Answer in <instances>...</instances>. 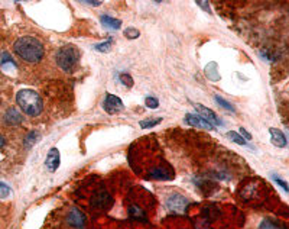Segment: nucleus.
Segmentation results:
<instances>
[{
	"instance_id": "1",
	"label": "nucleus",
	"mask_w": 289,
	"mask_h": 229,
	"mask_svg": "<svg viewBox=\"0 0 289 229\" xmlns=\"http://www.w3.org/2000/svg\"><path fill=\"white\" fill-rule=\"evenodd\" d=\"M13 49H15V54L23 60L26 63H39L42 60L45 54L44 45L39 39L33 38V37H22L19 38L15 45H13Z\"/></svg>"
},
{
	"instance_id": "2",
	"label": "nucleus",
	"mask_w": 289,
	"mask_h": 229,
	"mask_svg": "<svg viewBox=\"0 0 289 229\" xmlns=\"http://www.w3.org/2000/svg\"><path fill=\"white\" fill-rule=\"evenodd\" d=\"M16 102L23 112L29 116H38L44 109L41 96L32 89H22L16 94Z\"/></svg>"
},
{
	"instance_id": "3",
	"label": "nucleus",
	"mask_w": 289,
	"mask_h": 229,
	"mask_svg": "<svg viewBox=\"0 0 289 229\" xmlns=\"http://www.w3.org/2000/svg\"><path fill=\"white\" fill-rule=\"evenodd\" d=\"M80 60V51L74 45H65L57 52V64L64 71H71Z\"/></svg>"
},
{
	"instance_id": "4",
	"label": "nucleus",
	"mask_w": 289,
	"mask_h": 229,
	"mask_svg": "<svg viewBox=\"0 0 289 229\" xmlns=\"http://www.w3.org/2000/svg\"><path fill=\"white\" fill-rule=\"evenodd\" d=\"M188 206V200L181 196V194H171L168 199H166V207L169 210H174V212H178V213H182L185 212V209Z\"/></svg>"
},
{
	"instance_id": "5",
	"label": "nucleus",
	"mask_w": 289,
	"mask_h": 229,
	"mask_svg": "<svg viewBox=\"0 0 289 229\" xmlns=\"http://www.w3.org/2000/svg\"><path fill=\"white\" fill-rule=\"evenodd\" d=\"M111 203H113V199L106 190H98L91 199V205L96 209H107L111 206Z\"/></svg>"
},
{
	"instance_id": "6",
	"label": "nucleus",
	"mask_w": 289,
	"mask_h": 229,
	"mask_svg": "<svg viewBox=\"0 0 289 229\" xmlns=\"http://www.w3.org/2000/svg\"><path fill=\"white\" fill-rule=\"evenodd\" d=\"M104 111L109 114H114L120 111H123V102L120 100V97L114 96V94H107L103 103Z\"/></svg>"
},
{
	"instance_id": "7",
	"label": "nucleus",
	"mask_w": 289,
	"mask_h": 229,
	"mask_svg": "<svg viewBox=\"0 0 289 229\" xmlns=\"http://www.w3.org/2000/svg\"><path fill=\"white\" fill-rule=\"evenodd\" d=\"M12 155V145L7 141V138L0 134V170L9 162Z\"/></svg>"
},
{
	"instance_id": "8",
	"label": "nucleus",
	"mask_w": 289,
	"mask_h": 229,
	"mask_svg": "<svg viewBox=\"0 0 289 229\" xmlns=\"http://www.w3.org/2000/svg\"><path fill=\"white\" fill-rule=\"evenodd\" d=\"M67 221L72 228L81 229L84 227V224H86V216H84V213L81 210H78L77 207H72L69 210V213H68Z\"/></svg>"
},
{
	"instance_id": "9",
	"label": "nucleus",
	"mask_w": 289,
	"mask_h": 229,
	"mask_svg": "<svg viewBox=\"0 0 289 229\" xmlns=\"http://www.w3.org/2000/svg\"><path fill=\"white\" fill-rule=\"evenodd\" d=\"M148 179H152V180H171V179H174V173L169 168L159 165V167H155V168L149 170Z\"/></svg>"
},
{
	"instance_id": "10",
	"label": "nucleus",
	"mask_w": 289,
	"mask_h": 229,
	"mask_svg": "<svg viewBox=\"0 0 289 229\" xmlns=\"http://www.w3.org/2000/svg\"><path fill=\"white\" fill-rule=\"evenodd\" d=\"M61 164V155H60V151L57 148H51L48 155H46V160H45V167L48 168V171L54 173Z\"/></svg>"
},
{
	"instance_id": "11",
	"label": "nucleus",
	"mask_w": 289,
	"mask_h": 229,
	"mask_svg": "<svg viewBox=\"0 0 289 229\" xmlns=\"http://www.w3.org/2000/svg\"><path fill=\"white\" fill-rule=\"evenodd\" d=\"M195 109H197V112H198L197 114L201 116L202 119H205L210 125H222L220 117L214 114L211 109H208V108H205V106H202V105H195Z\"/></svg>"
},
{
	"instance_id": "12",
	"label": "nucleus",
	"mask_w": 289,
	"mask_h": 229,
	"mask_svg": "<svg viewBox=\"0 0 289 229\" xmlns=\"http://www.w3.org/2000/svg\"><path fill=\"white\" fill-rule=\"evenodd\" d=\"M185 122L191 126H195V128H201V129H208V131H213L214 126L210 125L205 119H202L201 116L194 114H190L185 116Z\"/></svg>"
},
{
	"instance_id": "13",
	"label": "nucleus",
	"mask_w": 289,
	"mask_h": 229,
	"mask_svg": "<svg viewBox=\"0 0 289 229\" xmlns=\"http://www.w3.org/2000/svg\"><path fill=\"white\" fill-rule=\"evenodd\" d=\"M269 132H270V141L275 147H278V148H285L287 147V137L284 135V132L281 129L270 128Z\"/></svg>"
},
{
	"instance_id": "14",
	"label": "nucleus",
	"mask_w": 289,
	"mask_h": 229,
	"mask_svg": "<svg viewBox=\"0 0 289 229\" xmlns=\"http://www.w3.org/2000/svg\"><path fill=\"white\" fill-rule=\"evenodd\" d=\"M4 122L7 125H19L22 122V116L16 109H9L4 114Z\"/></svg>"
},
{
	"instance_id": "15",
	"label": "nucleus",
	"mask_w": 289,
	"mask_h": 229,
	"mask_svg": "<svg viewBox=\"0 0 289 229\" xmlns=\"http://www.w3.org/2000/svg\"><path fill=\"white\" fill-rule=\"evenodd\" d=\"M101 23H103L106 28L113 29V31H116V29H119V28L122 26V21L114 19V18H111L109 15H103V16H101Z\"/></svg>"
},
{
	"instance_id": "16",
	"label": "nucleus",
	"mask_w": 289,
	"mask_h": 229,
	"mask_svg": "<svg viewBox=\"0 0 289 229\" xmlns=\"http://www.w3.org/2000/svg\"><path fill=\"white\" fill-rule=\"evenodd\" d=\"M259 229H287V227L278 221H273V219H263L259 225Z\"/></svg>"
},
{
	"instance_id": "17",
	"label": "nucleus",
	"mask_w": 289,
	"mask_h": 229,
	"mask_svg": "<svg viewBox=\"0 0 289 229\" xmlns=\"http://www.w3.org/2000/svg\"><path fill=\"white\" fill-rule=\"evenodd\" d=\"M128 212H129V215H130L133 219H137V221H139V219H140V221H146V215H145V212H143V210H142L139 206H130Z\"/></svg>"
},
{
	"instance_id": "18",
	"label": "nucleus",
	"mask_w": 289,
	"mask_h": 229,
	"mask_svg": "<svg viewBox=\"0 0 289 229\" xmlns=\"http://www.w3.org/2000/svg\"><path fill=\"white\" fill-rule=\"evenodd\" d=\"M227 137L230 138L233 142L239 144V145H243V147H247V145H249V144H247V141H246L243 137H240V134H239V132L231 131V132H228V134H227Z\"/></svg>"
},
{
	"instance_id": "19",
	"label": "nucleus",
	"mask_w": 289,
	"mask_h": 229,
	"mask_svg": "<svg viewBox=\"0 0 289 229\" xmlns=\"http://www.w3.org/2000/svg\"><path fill=\"white\" fill-rule=\"evenodd\" d=\"M161 122H162V117H156V119H146V120H142L139 125H140V128H143V129H148V128H154L155 125L161 123Z\"/></svg>"
},
{
	"instance_id": "20",
	"label": "nucleus",
	"mask_w": 289,
	"mask_h": 229,
	"mask_svg": "<svg viewBox=\"0 0 289 229\" xmlns=\"http://www.w3.org/2000/svg\"><path fill=\"white\" fill-rule=\"evenodd\" d=\"M39 138L41 137H39V134H38V132H31L28 137H25L23 142H25V145L29 148V147H32L35 142H38V141H39Z\"/></svg>"
},
{
	"instance_id": "21",
	"label": "nucleus",
	"mask_w": 289,
	"mask_h": 229,
	"mask_svg": "<svg viewBox=\"0 0 289 229\" xmlns=\"http://www.w3.org/2000/svg\"><path fill=\"white\" fill-rule=\"evenodd\" d=\"M111 42H113V39L109 38L106 42H101V44L96 45V49H97V51H100V52H107V51L111 48Z\"/></svg>"
},
{
	"instance_id": "22",
	"label": "nucleus",
	"mask_w": 289,
	"mask_h": 229,
	"mask_svg": "<svg viewBox=\"0 0 289 229\" xmlns=\"http://www.w3.org/2000/svg\"><path fill=\"white\" fill-rule=\"evenodd\" d=\"M12 193V189L4 183H0V199H4L7 197L9 194Z\"/></svg>"
},
{
	"instance_id": "23",
	"label": "nucleus",
	"mask_w": 289,
	"mask_h": 229,
	"mask_svg": "<svg viewBox=\"0 0 289 229\" xmlns=\"http://www.w3.org/2000/svg\"><path fill=\"white\" fill-rule=\"evenodd\" d=\"M216 100H217V103L220 105V106H223L224 109H227V111H231V112H234V108L230 105V103H227L224 99H222L220 96H216Z\"/></svg>"
},
{
	"instance_id": "24",
	"label": "nucleus",
	"mask_w": 289,
	"mask_h": 229,
	"mask_svg": "<svg viewBox=\"0 0 289 229\" xmlns=\"http://www.w3.org/2000/svg\"><path fill=\"white\" fill-rule=\"evenodd\" d=\"M146 108H151V109H156L159 106V102L156 97H146Z\"/></svg>"
},
{
	"instance_id": "25",
	"label": "nucleus",
	"mask_w": 289,
	"mask_h": 229,
	"mask_svg": "<svg viewBox=\"0 0 289 229\" xmlns=\"http://www.w3.org/2000/svg\"><path fill=\"white\" fill-rule=\"evenodd\" d=\"M125 37L126 38H130V39H134V38L139 37V31H136L134 28H129V29L125 31Z\"/></svg>"
},
{
	"instance_id": "26",
	"label": "nucleus",
	"mask_w": 289,
	"mask_h": 229,
	"mask_svg": "<svg viewBox=\"0 0 289 229\" xmlns=\"http://www.w3.org/2000/svg\"><path fill=\"white\" fill-rule=\"evenodd\" d=\"M120 81H122L125 86H128V87H132V84H133L132 77H130L129 74H122V76H120Z\"/></svg>"
},
{
	"instance_id": "27",
	"label": "nucleus",
	"mask_w": 289,
	"mask_h": 229,
	"mask_svg": "<svg viewBox=\"0 0 289 229\" xmlns=\"http://www.w3.org/2000/svg\"><path fill=\"white\" fill-rule=\"evenodd\" d=\"M272 177H273V180H275V182H276V183L279 184V186H281V187H282V189H284V190H285V191H288V190H289L288 184L285 183V182H284V180H282V179H279V177H276V176H272Z\"/></svg>"
},
{
	"instance_id": "28",
	"label": "nucleus",
	"mask_w": 289,
	"mask_h": 229,
	"mask_svg": "<svg viewBox=\"0 0 289 229\" xmlns=\"http://www.w3.org/2000/svg\"><path fill=\"white\" fill-rule=\"evenodd\" d=\"M197 4L201 6V7H204V10H205V12H210V4H208L207 1H197Z\"/></svg>"
},
{
	"instance_id": "29",
	"label": "nucleus",
	"mask_w": 289,
	"mask_h": 229,
	"mask_svg": "<svg viewBox=\"0 0 289 229\" xmlns=\"http://www.w3.org/2000/svg\"><path fill=\"white\" fill-rule=\"evenodd\" d=\"M240 135H243V138H245L246 141H250V139H252V135H250L246 129H243V128L240 129Z\"/></svg>"
},
{
	"instance_id": "30",
	"label": "nucleus",
	"mask_w": 289,
	"mask_h": 229,
	"mask_svg": "<svg viewBox=\"0 0 289 229\" xmlns=\"http://www.w3.org/2000/svg\"><path fill=\"white\" fill-rule=\"evenodd\" d=\"M87 4L90 6H98V4H101V1H86Z\"/></svg>"
}]
</instances>
